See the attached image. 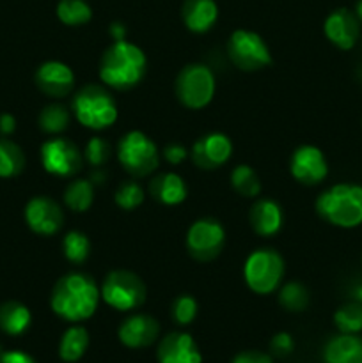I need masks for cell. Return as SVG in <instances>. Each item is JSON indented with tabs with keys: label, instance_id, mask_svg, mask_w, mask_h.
Here are the masks:
<instances>
[{
	"label": "cell",
	"instance_id": "cell-20",
	"mask_svg": "<svg viewBox=\"0 0 362 363\" xmlns=\"http://www.w3.org/2000/svg\"><path fill=\"white\" fill-rule=\"evenodd\" d=\"M248 220L259 236H275L283 227V209L272 199H259L251 208Z\"/></svg>",
	"mask_w": 362,
	"mask_h": 363
},
{
	"label": "cell",
	"instance_id": "cell-22",
	"mask_svg": "<svg viewBox=\"0 0 362 363\" xmlns=\"http://www.w3.org/2000/svg\"><path fill=\"white\" fill-rule=\"evenodd\" d=\"M149 191L158 202L165 206H177L187 199L188 188L185 179L174 172L162 174L149 183Z\"/></svg>",
	"mask_w": 362,
	"mask_h": 363
},
{
	"label": "cell",
	"instance_id": "cell-2",
	"mask_svg": "<svg viewBox=\"0 0 362 363\" xmlns=\"http://www.w3.org/2000/svg\"><path fill=\"white\" fill-rule=\"evenodd\" d=\"M148 59L142 48L121 39L105 50L99 62V78L117 91H128L144 78Z\"/></svg>",
	"mask_w": 362,
	"mask_h": 363
},
{
	"label": "cell",
	"instance_id": "cell-26",
	"mask_svg": "<svg viewBox=\"0 0 362 363\" xmlns=\"http://www.w3.org/2000/svg\"><path fill=\"white\" fill-rule=\"evenodd\" d=\"M94 201V186L89 179H75L64 190V202L75 213L87 211Z\"/></svg>",
	"mask_w": 362,
	"mask_h": 363
},
{
	"label": "cell",
	"instance_id": "cell-13",
	"mask_svg": "<svg viewBox=\"0 0 362 363\" xmlns=\"http://www.w3.org/2000/svg\"><path fill=\"white\" fill-rule=\"evenodd\" d=\"M25 222L32 233L39 236H52L62 227V209L52 199L38 195L25 206Z\"/></svg>",
	"mask_w": 362,
	"mask_h": 363
},
{
	"label": "cell",
	"instance_id": "cell-43",
	"mask_svg": "<svg viewBox=\"0 0 362 363\" xmlns=\"http://www.w3.org/2000/svg\"><path fill=\"white\" fill-rule=\"evenodd\" d=\"M355 16L358 18V21H362V0H358L357 6H355Z\"/></svg>",
	"mask_w": 362,
	"mask_h": 363
},
{
	"label": "cell",
	"instance_id": "cell-23",
	"mask_svg": "<svg viewBox=\"0 0 362 363\" xmlns=\"http://www.w3.org/2000/svg\"><path fill=\"white\" fill-rule=\"evenodd\" d=\"M32 314L20 301H6L0 305V330L6 335L20 337L28 330Z\"/></svg>",
	"mask_w": 362,
	"mask_h": 363
},
{
	"label": "cell",
	"instance_id": "cell-10",
	"mask_svg": "<svg viewBox=\"0 0 362 363\" xmlns=\"http://www.w3.org/2000/svg\"><path fill=\"white\" fill-rule=\"evenodd\" d=\"M226 230L216 220L202 218L190 225L187 233V250L197 261H212L222 252Z\"/></svg>",
	"mask_w": 362,
	"mask_h": 363
},
{
	"label": "cell",
	"instance_id": "cell-11",
	"mask_svg": "<svg viewBox=\"0 0 362 363\" xmlns=\"http://www.w3.org/2000/svg\"><path fill=\"white\" fill-rule=\"evenodd\" d=\"M41 163L52 176L67 177L82 169V155L73 142L52 138L41 145Z\"/></svg>",
	"mask_w": 362,
	"mask_h": 363
},
{
	"label": "cell",
	"instance_id": "cell-12",
	"mask_svg": "<svg viewBox=\"0 0 362 363\" xmlns=\"http://www.w3.org/2000/svg\"><path fill=\"white\" fill-rule=\"evenodd\" d=\"M291 176L302 184L314 186L319 184L329 174V163L322 149L316 145H300L293 152L290 162Z\"/></svg>",
	"mask_w": 362,
	"mask_h": 363
},
{
	"label": "cell",
	"instance_id": "cell-41",
	"mask_svg": "<svg viewBox=\"0 0 362 363\" xmlns=\"http://www.w3.org/2000/svg\"><path fill=\"white\" fill-rule=\"evenodd\" d=\"M110 35L114 38V41H121V39H126V27L121 23L110 25Z\"/></svg>",
	"mask_w": 362,
	"mask_h": 363
},
{
	"label": "cell",
	"instance_id": "cell-3",
	"mask_svg": "<svg viewBox=\"0 0 362 363\" xmlns=\"http://www.w3.org/2000/svg\"><path fill=\"white\" fill-rule=\"evenodd\" d=\"M316 211L325 222L339 229L362 225V186L339 183L316 199Z\"/></svg>",
	"mask_w": 362,
	"mask_h": 363
},
{
	"label": "cell",
	"instance_id": "cell-16",
	"mask_svg": "<svg viewBox=\"0 0 362 363\" xmlns=\"http://www.w3.org/2000/svg\"><path fill=\"white\" fill-rule=\"evenodd\" d=\"M35 84L39 91L52 98H64L75 85V73L60 60H46L35 71Z\"/></svg>",
	"mask_w": 362,
	"mask_h": 363
},
{
	"label": "cell",
	"instance_id": "cell-5",
	"mask_svg": "<svg viewBox=\"0 0 362 363\" xmlns=\"http://www.w3.org/2000/svg\"><path fill=\"white\" fill-rule=\"evenodd\" d=\"M284 275V261L272 248L252 252L243 264V279L248 289L256 294H272L279 289Z\"/></svg>",
	"mask_w": 362,
	"mask_h": 363
},
{
	"label": "cell",
	"instance_id": "cell-7",
	"mask_svg": "<svg viewBox=\"0 0 362 363\" xmlns=\"http://www.w3.org/2000/svg\"><path fill=\"white\" fill-rule=\"evenodd\" d=\"M176 94L190 110H201L212 103L215 96V77L204 64H188L176 80Z\"/></svg>",
	"mask_w": 362,
	"mask_h": 363
},
{
	"label": "cell",
	"instance_id": "cell-42",
	"mask_svg": "<svg viewBox=\"0 0 362 363\" xmlns=\"http://www.w3.org/2000/svg\"><path fill=\"white\" fill-rule=\"evenodd\" d=\"M353 298H355V301H358V303H362V284H361V286H358V287H355Z\"/></svg>",
	"mask_w": 362,
	"mask_h": 363
},
{
	"label": "cell",
	"instance_id": "cell-32",
	"mask_svg": "<svg viewBox=\"0 0 362 363\" xmlns=\"http://www.w3.org/2000/svg\"><path fill=\"white\" fill-rule=\"evenodd\" d=\"M279 303L290 312H302L309 305V293L300 282H290L280 287Z\"/></svg>",
	"mask_w": 362,
	"mask_h": 363
},
{
	"label": "cell",
	"instance_id": "cell-39",
	"mask_svg": "<svg viewBox=\"0 0 362 363\" xmlns=\"http://www.w3.org/2000/svg\"><path fill=\"white\" fill-rule=\"evenodd\" d=\"M0 363H38L25 351H4L0 353Z\"/></svg>",
	"mask_w": 362,
	"mask_h": 363
},
{
	"label": "cell",
	"instance_id": "cell-33",
	"mask_svg": "<svg viewBox=\"0 0 362 363\" xmlns=\"http://www.w3.org/2000/svg\"><path fill=\"white\" fill-rule=\"evenodd\" d=\"M114 199H116V204L121 209L133 211V209H137L144 202V190L135 181H126V183L119 184Z\"/></svg>",
	"mask_w": 362,
	"mask_h": 363
},
{
	"label": "cell",
	"instance_id": "cell-8",
	"mask_svg": "<svg viewBox=\"0 0 362 363\" xmlns=\"http://www.w3.org/2000/svg\"><path fill=\"white\" fill-rule=\"evenodd\" d=\"M102 298L106 305L119 312H130L141 307L146 300V286L135 273L116 269L105 277Z\"/></svg>",
	"mask_w": 362,
	"mask_h": 363
},
{
	"label": "cell",
	"instance_id": "cell-37",
	"mask_svg": "<svg viewBox=\"0 0 362 363\" xmlns=\"http://www.w3.org/2000/svg\"><path fill=\"white\" fill-rule=\"evenodd\" d=\"M231 363H273V362L266 353L252 350V351H243V353L236 354Z\"/></svg>",
	"mask_w": 362,
	"mask_h": 363
},
{
	"label": "cell",
	"instance_id": "cell-35",
	"mask_svg": "<svg viewBox=\"0 0 362 363\" xmlns=\"http://www.w3.org/2000/svg\"><path fill=\"white\" fill-rule=\"evenodd\" d=\"M109 158H110V145L109 142L103 140V138L94 137L89 140L87 145H85V160H87L92 167L103 165V163H106V160Z\"/></svg>",
	"mask_w": 362,
	"mask_h": 363
},
{
	"label": "cell",
	"instance_id": "cell-17",
	"mask_svg": "<svg viewBox=\"0 0 362 363\" xmlns=\"http://www.w3.org/2000/svg\"><path fill=\"white\" fill-rule=\"evenodd\" d=\"M160 333V325L156 319L146 314L130 315L121 323L117 330L121 344L130 350H141V347L151 346Z\"/></svg>",
	"mask_w": 362,
	"mask_h": 363
},
{
	"label": "cell",
	"instance_id": "cell-6",
	"mask_svg": "<svg viewBox=\"0 0 362 363\" xmlns=\"http://www.w3.org/2000/svg\"><path fill=\"white\" fill-rule=\"evenodd\" d=\"M117 158L131 176L144 177L158 169L160 156L155 142L142 131H128L117 145Z\"/></svg>",
	"mask_w": 362,
	"mask_h": 363
},
{
	"label": "cell",
	"instance_id": "cell-14",
	"mask_svg": "<svg viewBox=\"0 0 362 363\" xmlns=\"http://www.w3.org/2000/svg\"><path fill=\"white\" fill-rule=\"evenodd\" d=\"M233 155V144L229 137L219 131L204 135L192 147V160L199 169H219Z\"/></svg>",
	"mask_w": 362,
	"mask_h": 363
},
{
	"label": "cell",
	"instance_id": "cell-24",
	"mask_svg": "<svg viewBox=\"0 0 362 363\" xmlns=\"http://www.w3.org/2000/svg\"><path fill=\"white\" fill-rule=\"evenodd\" d=\"M89 347V333L84 326H71L64 332L59 344V357L62 362L75 363L80 360Z\"/></svg>",
	"mask_w": 362,
	"mask_h": 363
},
{
	"label": "cell",
	"instance_id": "cell-29",
	"mask_svg": "<svg viewBox=\"0 0 362 363\" xmlns=\"http://www.w3.org/2000/svg\"><path fill=\"white\" fill-rule=\"evenodd\" d=\"M334 323L341 333H361L362 332V303L351 301L343 305L334 314Z\"/></svg>",
	"mask_w": 362,
	"mask_h": 363
},
{
	"label": "cell",
	"instance_id": "cell-9",
	"mask_svg": "<svg viewBox=\"0 0 362 363\" xmlns=\"http://www.w3.org/2000/svg\"><path fill=\"white\" fill-rule=\"evenodd\" d=\"M227 53L229 59L241 71H258L270 66L272 62V53L266 46L265 39L258 32L234 30L227 43Z\"/></svg>",
	"mask_w": 362,
	"mask_h": 363
},
{
	"label": "cell",
	"instance_id": "cell-38",
	"mask_svg": "<svg viewBox=\"0 0 362 363\" xmlns=\"http://www.w3.org/2000/svg\"><path fill=\"white\" fill-rule=\"evenodd\" d=\"M187 156H188L187 149L180 144H170L163 149V158H165L169 163H172V165H177V163L185 162Z\"/></svg>",
	"mask_w": 362,
	"mask_h": 363
},
{
	"label": "cell",
	"instance_id": "cell-19",
	"mask_svg": "<svg viewBox=\"0 0 362 363\" xmlns=\"http://www.w3.org/2000/svg\"><path fill=\"white\" fill-rule=\"evenodd\" d=\"M323 363H362V339L355 333H339L323 347Z\"/></svg>",
	"mask_w": 362,
	"mask_h": 363
},
{
	"label": "cell",
	"instance_id": "cell-27",
	"mask_svg": "<svg viewBox=\"0 0 362 363\" xmlns=\"http://www.w3.org/2000/svg\"><path fill=\"white\" fill-rule=\"evenodd\" d=\"M57 18L64 25L80 27L92 18V9L85 0H60L57 4Z\"/></svg>",
	"mask_w": 362,
	"mask_h": 363
},
{
	"label": "cell",
	"instance_id": "cell-21",
	"mask_svg": "<svg viewBox=\"0 0 362 363\" xmlns=\"http://www.w3.org/2000/svg\"><path fill=\"white\" fill-rule=\"evenodd\" d=\"M181 16L188 30L202 34L215 25L219 18V7L215 0H185Z\"/></svg>",
	"mask_w": 362,
	"mask_h": 363
},
{
	"label": "cell",
	"instance_id": "cell-15",
	"mask_svg": "<svg viewBox=\"0 0 362 363\" xmlns=\"http://www.w3.org/2000/svg\"><path fill=\"white\" fill-rule=\"evenodd\" d=\"M358 23L361 21L355 16V13L341 7L327 16L325 23H323V32L334 46H337L339 50H351L357 45L358 35H361Z\"/></svg>",
	"mask_w": 362,
	"mask_h": 363
},
{
	"label": "cell",
	"instance_id": "cell-40",
	"mask_svg": "<svg viewBox=\"0 0 362 363\" xmlns=\"http://www.w3.org/2000/svg\"><path fill=\"white\" fill-rule=\"evenodd\" d=\"M16 130V119L11 113H2L0 116V133L11 135Z\"/></svg>",
	"mask_w": 362,
	"mask_h": 363
},
{
	"label": "cell",
	"instance_id": "cell-31",
	"mask_svg": "<svg viewBox=\"0 0 362 363\" xmlns=\"http://www.w3.org/2000/svg\"><path fill=\"white\" fill-rule=\"evenodd\" d=\"M38 123L45 133H60L70 126V110L62 105H48L41 110Z\"/></svg>",
	"mask_w": 362,
	"mask_h": 363
},
{
	"label": "cell",
	"instance_id": "cell-25",
	"mask_svg": "<svg viewBox=\"0 0 362 363\" xmlns=\"http://www.w3.org/2000/svg\"><path fill=\"white\" fill-rule=\"evenodd\" d=\"M25 169V155L9 138H0V177H16Z\"/></svg>",
	"mask_w": 362,
	"mask_h": 363
},
{
	"label": "cell",
	"instance_id": "cell-36",
	"mask_svg": "<svg viewBox=\"0 0 362 363\" xmlns=\"http://www.w3.org/2000/svg\"><path fill=\"white\" fill-rule=\"evenodd\" d=\"M293 347H295V342L293 339H291L290 333L280 332L272 339V350L273 353L279 354V357H286V354H290L291 351H293Z\"/></svg>",
	"mask_w": 362,
	"mask_h": 363
},
{
	"label": "cell",
	"instance_id": "cell-28",
	"mask_svg": "<svg viewBox=\"0 0 362 363\" xmlns=\"http://www.w3.org/2000/svg\"><path fill=\"white\" fill-rule=\"evenodd\" d=\"M231 184H233L234 191L243 197H258L261 191V181L254 169L248 165L234 167V170L231 172Z\"/></svg>",
	"mask_w": 362,
	"mask_h": 363
},
{
	"label": "cell",
	"instance_id": "cell-18",
	"mask_svg": "<svg viewBox=\"0 0 362 363\" xmlns=\"http://www.w3.org/2000/svg\"><path fill=\"white\" fill-rule=\"evenodd\" d=\"M156 357L158 363H202V354L195 340L183 332H174L163 337Z\"/></svg>",
	"mask_w": 362,
	"mask_h": 363
},
{
	"label": "cell",
	"instance_id": "cell-34",
	"mask_svg": "<svg viewBox=\"0 0 362 363\" xmlns=\"http://www.w3.org/2000/svg\"><path fill=\"white\" fill-rule=\"evenodd\" d=\"M172 319L176 325L188 326L197 315V301L188 294H181L172 303Z\"/></svg>",
	"mask_w": 362,
	"mask_h": 363
},
{
	"label": "cell",
	"instance_id": "cell-4",
	"mask_svg": "<svg viewBox=\"0 0 362 363\" xmlns=\"http://www.w3.org/2000/svg\"><path fill=\"white\" fill-rule=\"evenodd\" d=\"M75 117L89 130H105L117 121V105L112 96L99 85H85L71 103Z\"/></svg>",
	"mask_w": 362,
	"mask_h": 363
},
{
	"label": "cell",
	"instance_id": "cell-1",
	"mask_svg": "<svg viewBox=\"0 0 362 363\" xmlns=\"http://www.w3.org/2000/svg\"><path fill=\"white\" fill-rule=\"evenodd\" d=\"M99 298L102 293L91 277L67 273L53 286L50 307L64 321L80 323L94 315Z\"/></svg>",
	"mask_w": 362,
	"mask_h": 363
},
{
	"label": "cell",
	"instance_id": "cell-30",
	"mask_svg": "<svg viewBox=\"0 0 362 363\" xmlns=\"http://www.w3.org/2000/svg\"><path fill=\"white\" fill-rule=\"evenodd\" d=\"M64 257L73 264H82L89 257L91 252V241L80 230H70L62 240Z\"/></svg>",
	"mask_w": 362,
	"mask_h": 363
}]
</instances>
